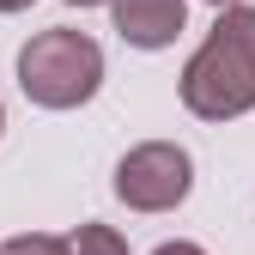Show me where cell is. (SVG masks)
<instances>
[{"mask_svg": "<svg viewBox=\"0 0 255 255\" xmlns=\"http://www.w3.org/2000/svg\"><path fill=\"white\" fill-rule=\"evenodd\" d=\"M182 110L201 122H237L255 110V6H225L207 43L182 67Z\"/></svg>", "mask_w": 255, "mask_h": 255, "instance_id": "obj_1", "label": "cell"}, {"mask_svg": "<svg viewBox=\"0 0 255 255\" xmlns=\"http://www.w3.org/2000/svg\"><path fill=\"white\" fill-rule=\"evenodd\" d=\"M104 85V49L85 37V30H37L18 49V91L37 110H79L98 98Z\"/></svg>", "mask_w": 255, "mask_h": 255, "instance_id": "obj_2", "label": "cell"}, {"mask_svg": "<svg viewBox=\"0 0 255 255\" xmlns=\"http://www.w3.org/2000/svg\"><path fill=\"white\" fill-rule=\"evenodd\" d=\"M195 188V158L176 140H140L116 164V201L128 213H176Z\"/></svg>", "mask_w": 255, "mask_h": 255, "instance_id": "obj_3", "label": "cell"}, {"mask_svg": "<svg viewBox=\"0 0 255 255\" xmlns=\"http://www.w3.org/2000/svg\"><path fill=\"white\" fill-rule=\"evenodd\" d=\"M110 18L128 49H170L188 30V0H116Z\"/></svg>", "mask_w": 255, "mask_h": 255, "instance_id": "obj_4", "label": "cell"}, {"mask_svg": "<svg viewBox=\"0 0 255 255\" xmlns=\"http://www.w3.org/2000/svg\"><path fill=\"white\" fill-rule=\"evenodd\" d=\"M67 255H128V237L116 225H98V219H85V225L67 231Z\"/></svg>", "mask_w": 255, "mask_h": 255, "instance_id": "obj_5", "label": "cell"}, {"mask_svg": "<svg viewBox=\"0 0 255 255\" xmlns=\"http://www.w3.org/2000/svg\"><path fill=\"white\" fill-rule=\"evenodd\" d=\"M0 255H67V237H55V231H18L0 243Z\"/></svg>", "mask_w": 255, "mask_h": 255, "instance_id": "obj_6", "label": "cell"}, {"mask_svg": "<svg viewBox=\"0 0 255 255\" xmlns=\"http://www.w3.org/2000/svg\"><path fill=\"white\" fill-rule=\"evenodd\" d=\"M152 255H207V249H201V243H188V237H170V243H158Z\"/></svg>", "mask_w": 255, "mask_h": 255, "instance_id": "obj_7", "label": "cell"}, {"mask_svg": "<svg viewBox=\"0 0 255 255\" xmlns=\"http://www.w3.org/2000/svg\"><path fill=\"white\" fill-rule=\"evenodd\" d=\"M24 6H37V0H0V12H24Z\"/></svg>", "mask_w": 255, "mask_h": 255, "instance_id": "obj_8", "label": "cell"}, {"mask_svg": "<svg viewBox=\"0 0 255 255\" xmlns=\"http://www.w3.org/2000/svg\"><path fill=\"white\" fill-rule=\"evenodd\" d=\"M67 6H116V0H67Z\"/></svg>", "mask_w": 255, "mask_h": 255, "instance_id": "obj_9", "label": "cell"}, {"mask_svg": "<svg viewBox=\"0 0 255 255\" xmlns=\"http://www.w3.org/2000/svg\"><path fill=\"white\" fill-rule=\"evenodd\" d=\"M207 6H219V12H225V6H243V0H207Z\"/></svg>", "mask_w": 255, "mask_h": 255, "instance_id": "obj_10", "label": "cell"}, {"mask_svg": "<svg viewBox=\"0 0 255 255\" xmlns=\"http://www.w3.org/2000/svg\"><path fill=\"white\" fill-rule=\"evenodd\" d=\"M0 128H6V104H0Z\"/></svg>", "mask_w": 255, "mask_h": 255, "instance_id": "obj_11", "label": "cell"}]
</instances>
